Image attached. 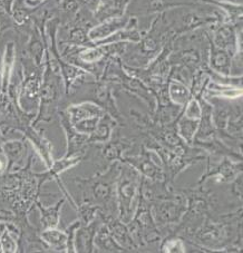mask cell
<instances>
[{
    "mask_svg": "<svg viewBox=\"0 0 243 253\" xmlns=\"http://www.w3.org/2000/svg\"><path fill=\"white\" fill-rule=\"evenodd\" d=\"M121 171V162H113L88 178L76 177L75 182L83 195L81 202L92 203L99 209L98 216L103 222L117 217L116 181Z\"/></svg>",
    "mask_w": 243,
    "mask_h": 253,
    "instance_id": "1",
    "label": "cell"
},
{
    "mask_svg": "<svg viewBox=\"0 0 243 253\" xmlns=\"http://www.w3.org/2000/svg\"><path fill=\"white\" fill-rule=\"evenodd\" d=\"M201 106V116L199 119V125L193 142L209 141L218 136V132L212 120V105L205 98L199 99Z\"/></svg>",
    "mask_w": 243,
    "mask_h": 253,
    "instance_id": "7",
    "label": "cell"
},
{
    "mask_svg": "<svg viewBox=\"0 0 243 253\" xmlns=\"http://www.w3.org/2000/svg\"><path fill=\"white\" fill-rule=\"evenodd\" d=\"M39 235L49 248V250L66 252L67 235L65 231H60L57 228H50L42 230Z\"/></svg>",
    "mask_w": 243,
    "mask_h": 253,
    "instance_id": "16",
    "label": "cell"
},
{
    "mask_svg": "<svg viewBox=\"0 0 243 253\" xmlns=\"http://www.w3.org/2000/svg\"><path fill=\"white\" fill-rule=\"evenodd\" d=\"M198 125L199 120L191 119V117L182 114L181 112L179 119H177L176 122L177 134H179V136L182 138V141H183L186 145L192 146L195 133H197L198 129Z\"/></svg>",
    "mask_w": 243,
    "mask_h": 253,
    "instance_id": "17",
    "label": "cell"
},
{
    "mask_svg": "<svg viewBox=\"0 0 243 253\" xmlns=\"http://www.w3.org/2000/svg\"><path fill=\"white\" fill-rule=\"evenodd\" d=\"M65 112L72 124H75L81 120L89 119V117H102L106 113L96 104L87 102V100L69 106Z\"/></svg>",
    "mask_w": 243,
    "mask_h": 253,
    "instance_id": "11",
    "label": "cell"
},
{
    "mask_svg": "<svg viewBox=\"0 0 243 253\" xmlns=\"http://www.w3.org/2000/svg\"><path fill=\"white\" fill-rule=\"evenodd\" d=\"M0 151L6 155L8 161L7 171L12 172L20 163V161L24 160V155L27 152V145L24 141H9L1 144Z\"/></svg>",
    "mask_w": 243,
    "mask_h": 253,
    "instance_id": "13",
    "label": "cell"
},
{
    "mask_svg": "<svg viewBox=\"0 0 243 253\" xmlns=\"http://www.w3.org/2000/svg\"><path fill=\"white\" fill-rule=\"evenodd\" d=\"M15 221V216L12 213H0V222H12Z\"/></svg>",
    "mask_w": 243,
    "mask_h": 253,
    "instance_id": "22",
    "label": "cell"
},
{
    "mask_svg": "<svg viewBox=\"0 0 243 253\" xmlns=\"http://www.w3.org/2000/svg\"><path fill=\"white\" fill-rule=\"evenodd\" d=\"M205 28V27H204ZM205 34L207 37V42H209V53H207V67L212 72L221 74L224 76H231V66H232V58L233 56L229 51L221 49L216 47L213 42H211L209 35Z\"/></svg>",
    "mask_w": 243,
    "mask_h": 253,
    "instance_id": "6",
    "label": "cell"
},
{
    "mask_svg": "<svg viewBox=\"0 0 243 253\" xmlns=\"http://www.w3.org/2000/svg\"><path fill=\"white\" fill-rule=\"evenodd\" d=\"M3 169H5V164H3L2 160H0V173H2Z\"/></svg>",
    "mask_w": 243,
    "mask_h": 253,
    "instance_id": "23",
    "label": "cell"
},
{
    "mask_svg": "<svg viewBox=\"0 0 243 253\" xmlns=\"http://www.w3.org/2000/svg\"><path fill=\"white\" fill-rule=\"evenodd\" d=\"M117 122L113 119L111 115L105 113L99 120L96 129L94 133L89 135L88 143L89 144H103L106 143L113 136V132L117 127Z\"/></svg>",
    "mask_w": 243,
    "mask_h": 253,
    "instance_id": "14",
    "label": "cell"
},
{
    "mask_svg": "<svg viewBox=\"0 0 243 253\" xmlns=\"http://www.w3.org/2000/svg\"><path fill=\"white\" fill-rule=\"evenodd\" d=\"M131 0H85L84 6L92 16L95 25L111 18L126 15Z\"/></svg>",
    "mask_w": 243,
    "mask_h": 253,
    "instance_id": "4",
    "label": "cell"
},
{
    "mask_svg": "<svg viewBox=\"0 0 243 253\" xmlns=\"http://www.w3.org/2000/svg\"><path fill=\"white\" fill-rule=\"evenodd\" d=\"M103 221L97 216L89 224L81 225L75 233V251L76 252H95L94 239L97 230L102 225Z\"/></svg>",
    "mask_w": 243,
    "mask_h": 253,
    "instance_id": "8",
    "label": "cell"
},
{
    "mask_svg": "<svg viewBox=\"0 0 243 253\" xmlns=\"http://www.w3.org/2000/svg\"><path fill=\"white\" fill-rule=\"evenodd\" d=\"M0 252H18V235L12 232L7 224L0 234Z\"/></svg>",
    "mask_w": 243,
    "mask_h": 253,
    "instance_id": "21",
    "label": "cell"
},
{
    "mask_svg": "<svg viewBox=\"0 0 243 253\" xmlns=\"http://www.w3.org/2000/svg\"><path fill=\"white\" fill-rule=\"evenodd\" d=\"M95 251L98 252H127L117 243L108 231L106 224L102 223L94 239Z\"/></svg>",
    "mask_w": 243,
    "mask_h": 253,
    "instance_id": "15",
    "label": "cell"
},
{
    "mask_svg": "<svg viewBox=\"0 0 243 253\" xmlns=\"http://www.w3.org/2000/svg\"><path fill=\"white\" fill-rule=\"evenodd\" d=\"M129 19H131V16H128L127 14L122 17H116V18L107 19L90 28L88 32V37L93 42L101 41V39L116 33L117 30L127 27Z\"/></svg>",
    "mask_w": 243,
    "mask_h": 253,
    "instance_id": "10",
    "label": "cell"
},
{
    "mask_svg": "<svg viewBox=\"0 0 243 253\" xmlns=\"http://www.w3.org/2000/svg\"><path fill=\"white\" fill-rule=\"evenodd\" d=\"M15 57H16V50H15V43L8 42L6 46L5 55H3L2 60V71H1V88L2 90L7 93L8 86L10 84V78L12 76V69H14L15 64Z\"/></svg>",
    "mask_w": 243,
    "mask_h": 253,
    "instance_id": "18",
    "label": "cell"
},
{
    "mask_svg": "<svg viewBox=\"0 0 243 253\" xmlns=\"http://www.w3.org/2000/svg\"><path fill=\"white\" fill-rule=\"evenodd\" d=\"M168 96L173 104L181 107H183L192 98L189 86L173 78L168 81Z\"/></svg>",
    "mask_w": 243,
    "mask_h": 253,
    "instance_id": "19",
    "label": "cell"
},
{
    "mask_svg": "<svg viewBox=\"0 0 243 253\" xmlns=\"http://www.w3.org/2000/svg\"><path fill=\"white\" fill-rule=\"evenodd\" d=\"M104 223L106 224L113 239H114L122 248H124L126 251L138 250L136 243L134 242L132 235L129 233L128 226L126 223L122 222L119 217H112V219L106 220Z\"/></svg>",
    "mask_w": 243,
    "mask_h": 253,
    "instance_id": "9",
    "label": "cell"
},
{
    "mask_svg": "<svg viewBox=\"0 0 243 253\" xmlns=\"http://www.w3.org/2000/svg\"><path fill=\"white\" fill-rule=\"evenodd\" d=\"M141 174L132 165L121 162V171L116 181L117 217L128 224L136 210Z\"/></svg>",
    "mask_w": 243,
    "mask_h": 253,
    "instance_id": "2",
    "label": "cell"
},
{
    "mask_svg": "<svg viewBox=\"0 0 243 253\" xmlns=\"http://www.w3.org/2000/svg\"><path fill=\"white\" fill-rule=\"evenodd\" d=\"M183 7L198 8V5L195 0H135L129 1L126 14L137 18V16L159 15Z\"/></svg>",
    "mask_w": 243,
    "mask_h": 253,
    "instance_id": "3",
    "label": "cell"
},
{
    "mask_svg": "<svg viewBox=\"0 0 243 253\" xmlns=\"http://www.w3.org/2000/svg\"><path fill=\"white\" fill-rule=\"evenodd\" d=\"M65 203V199H60L57 203L53 204L50 207H45L38 199L35 202V206L40 211V226L42 230L57 228L59 223L60 211Z\"/></svg>",
    "mask_w": 243,
    "mask_h": 253,
    "instance_id": "12",
    "label": "cell"
},
{
    "mask_svg": "<svg viewBox=\"0 0 243 253\" xmlns=\"http://www.w3.org/2000/svg\"><path fill=\"white\" fill-rule=\"evenodd\" d=\"M60 123H62L63 128L65 130V135L67 138V153L64 155V158H72V156L83 155L86 159L88 147L90 144L88 143L89 135L81 134L74 128L71 121L65 111H58Z\"/></svg>",
    "mask_w": 243,
    "mask_h": 253,
    "instance_id": "5",
    "label": "cell"
},
{
    "mask_svg": "<svg viewBox=\"0 0 243 253\" xmlns=\"http://www.w3.org/2000/svg\"><path fill=\"white\" fill-rule=\"evenodd\" d=\"M184 239L176 234H168L160 241V251L166 253H182L185 252Z\"/></svg>",
    "mask_w": 243,
    "mask_h": 253,
    "instance_id": "20",
    "label": "cell"
}]
</instances>
